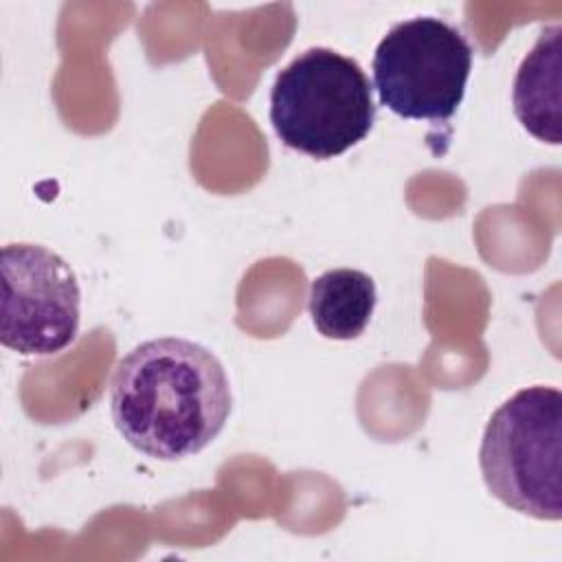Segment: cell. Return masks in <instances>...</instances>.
I'll return each instance as SVG.
<instances>
[{
	"instance_id": "6da1fadb",
	"label": "cell",
	"mask_w": 562,
	"mask_h": 562,
	"mask_svg": "<svg viewBox=\"0 0 562 562\" xmlns=\"http://www.w3.org/2000/svg\"><path fill=\"white\" fill-rule=\"evenodd\" d=\"M233 408L228 375L200 342L162 336L123 356L110 382V413L138 452L178 461L204 450Z\"/></svg>"
},
{
	"instance_id": "7a4b0ae2",
	"label": "cell",
	"mask_w": 562,
	"mask_h": 562,
	"mask_svg": "<svg viewBox=\"0 0 562 562\" xmlns=\"http://www.w3.org/2000/svg\"><path fill=\"white\" fill-rule=\"evenodd\" d=\"M375 121L373 86L362 66L331 48H307L279 70L270 123L290 149L325 160L364 140Z\"/></svg>"
},
{
	"instance_id": "3957f363",
	"label": "cell",
	"mask_w": 562,
	"mask_h": 562,
	"mask_svg": "<svg viewBox=\"0 0 562 562\" xmlns=\"http://www.w3.org/2000/svg\"><path fill=\"white\" fill-rule=\"evenodd\" d=\"M479 465L492 496L509 509L538 518H562V393L527 386L490 417Z\"/></svg>"
},
{
	"instance_id": "277c9868",
	"label": "cell",
	"mask_w": 562,
	"mask_h": 562,
	"mask_svg": "<svg viewBox=\"0 0 562 562\" xmlns=\"http://www.w3.org/2000/svg\"><path fill=\"white\" fill-rule=\"evenodd\" d=\"M465 35L432 15L395 24L373 55L380 103L402 119L443 123L463 101L472 70Z\"/></svg>"
},
{
	"instance_id": "5b68a950",
	"label": "cell",
	"mask_w": 562,
	"mask_h": 562,
	"mask_svg": "<svg viewBox=\"0 0 562 562\" xmlns=\"http://www.w3.org/2000/svg\"><path fill=\"white\" fill-rule=\"evenodd\" d=\"M0 342L22 356H53L79 334L81 290L72 268L40 244H7L0 257Z\"/></svg>"
},
{
	"instance_id": "8992f818",
	"label": "cell",
	"mask_w": 562,
	"mask_h": 562,
	"mask_svg": "<svg viewBox=\"0 0 562 562\" xmlns=\"http://www.w3.org/2000/svg\"><path fill=\"white\" fill-rule=\"evenodd\" d=\"M514 114L538 140L562 143V26H544L514 77Z\"/></svg>"
},
{
	"instance_id": "52a82bcc",
	"label": "cell",
	"mask_w": 562,
	"mask_h": 562,
	"mask_svg": "<svg viewBox=\"0 0 562 562\" xmlns=\"http://www.w3.org/2000/svg\"><path fill=\"white\" fill-rule=\"evenodd\" d=\"M373 279L356 268H334L310 283L307 310L318 334L331 340L358 338L375 310Z\"/></svg>"
}]
</instances>
